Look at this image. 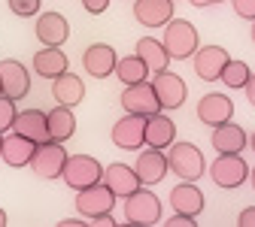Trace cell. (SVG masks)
<instances>
[{
  "mask_svg": "<svg viewBox=\"0 0 255 227\" xmlns=\"http://www.w3.org/2000/svg\"><path fill=\"white\" fill-rule=\"evenodd\" d=\"M164 151H167V167H170V173H176L182 182H198L207 173L204 151L195 143H176L173 140Z\"/></svg>",
  "mask_w": 255,
  "mask_h": 227,
  "instance_id": "6da1fadb",
  "label": "cell"
},
{
  "mask_svg": "<svg viewBox=\"0 0 255 227\" xmlns=\"http://www.w3.org/2000/svg\"><path fill=\"white\" fill-rule=\"evenodd\" d=\"M161 43H164L170 61H185V58H191V55L198 52L201 37H198V27L191 24V21H185V18H170V21L164 24Z\"/></svg>",
  "mask_w": 255,
  "mask_h": 227,
  "instance_id": "7a4b0ae2",
  "label": "cell"
},
{
  "mask_svg": "<svg viewBox=\"0 0 255 227\" xmlns=\"http://www.w3.org/2000/svg\"><path fill=\"white\" fill-rule=\"evenodd\" d=\"M125 221L137 224V227L158 224V221H161V200H158L146 185H140L137 191H131L125 197Z\"/></svg>",
  "mask_w": 255,
  "mask_h": 227,
  "instance_id": "3957f363",
  "label": "cell"
},
{
  "mask_svg": "<svg viewBox=\"0 0 255 227\" xmlns=\"http://www.w3.org/2000/svg\"><path fill=\"white\" fill-rule=\"evenodd\" d=\"M116 200H119V197L113 194L110 185L94 182V185L76 191V212H79L85 221H94V218H101V215L113 212V209H116Z\"/></svg>",
  "mask_w": 255,
  "mask_h": 227,
  "instance_id": "277c9868",
  "label": "cell"
},
{
  "mask_svg": "<svg viewBox=\"0 0 255 227\" xmlns=\"http://www.w3.org/2000/svg\"><path fill=\"white\" fill-rule=\"evenodd\" d=\"M64 164H67V151H64V143L46 140V143H37V149H34V154H30V164H27V167L34 170L40 179L55 182V179H61Z\"/></svg>",
  "mask_w": 255,
  "mask_h": 227,
  "instance_id": "5b68a950",
  "label": "cell"
},
{
  "mask_svg": "<svg viewBox=\"0 0 255 227\" xmlns=\"http://www.w3.org/2000/svg\"><path fill=\"white\" fill-rule=\"evenodd\" d=\"M61 176L67 182V188L79 191V188H88L104 179V164L91 154H67V164H64Z\"/></svg>",
  "mask_w": 255,
  "mask_h": 227,
  "instance_id": "8992f818",
  "label": "cell"
},
{
  "mask_svg": "<svg viewBox=\"0 0 255 227\" xmlns=\"http://www.w3.org/2000/svg\"><path fill=\"white\" fill-rule=\"evenodd\" d=\"M152 88H155V97H158V106H161V112H176V109L185 106V100H188V85H185L182 76H176L173 70L155 73Z\"/></svg>",
  "mask_w": 255,
  "mask_h": 227,
  "instance_id": "52a82bcc",
  "label": "cell"
},
{
  "mask_svg": "<svg viewBox=\"0 0 255 227\" xmlns=\"http://www.w3.org/2000/svg\"><path fill=\"white\" fill-rule=\"evenodd\" d=\"M210 179L216 188H225L234 191L249 179V164L240 154H219L213 164H210Z\"/></svg>",
  "mask_w": 255,
  "mask_h": 227,
  "instance_id": "ba28073f",
  "label": "cell"
},
{
  "mask_svg": "<svg viewBox=\"0 0 255 227\" xmlns=\"http://www.w3.org/2000/svg\"><path fill=\"white\" fill-rule=\"evenodd\" d=\"M119 103L125 112H131V115H155V112H161V106H158V97H155V88L152 82H137V85H125L122 97H119Z\"/></svg>",
  "mask_w": 255,
  "mask_h": 227,
  "instance_id": "9c48e42d",
  "label": "cell"
},
{
  "mask_svg": "<svg viewBox=\"0 0 255 227\" xmlns=\"http://www.w3.org/2000/svg\"><path fill=\"white\" fill-rule=\"evenodd\" d=\"M0 94L12 97V100H24L30 94V73L24 70V64L15 58L0 61Z\"/></svg>",
  "mask_w": 255,
  "mask_h": 227,
  "instance_id": "30bf717a",
  "label": "cell"
},
{
  "mask_svg": "<svg viewBox=\"0 0 255 227\" xmlns=\"http://www.w3.org/2000/svg\"><path fill=\"white\" fill-rule=\"evenodd\" d=\"M134 173H137V179H140V185H146V188H152V185H161L164 182V176L170 173V167H167V151L164 149H146V151H140L137 154V167H134Z\"/></svg>",
  "mask_w": 255,
  "mask_h": 227,
  "instance_id": "8fae6325",
  "label": "cell"
},
{
  "mask_svg": "<svg viewBox=\"0 0 255 227\" xmlns=\"http://www.w3.org/2000/svg\"><path fill=\"white\" fill-rule=\"evenodd\" d=\"M143 131H146V118L143 115H131L125 112L116 124H113V143L125 151H140L146 146L143 140Z\"/></svg>",
  "mask_w": 255,
  "mask_h": 227,
  "instance_id": "7c38bea8",
  "label": "cell"
},
{
  "mask_svg": "<svg viewBox=\"0 0 255 227\" xmlns=\"http://www.w3.org/2000/svg\"><path fill=\"white\" fill-rule=\"evenodd\" d=\"M34 149H37L34 140H27V137H21V134H15V131H6L3 137H0V160H3L6 167H12V170L27 167Z\"/></svg>",
  "mask_w": 255,
  "mask_h": 227,
  "instance_id": "4fadbf2b",
  "label": "cell"
},
{
  "mask_svg": "<svg viewBox=\"0 0 255 227\" xmlns=\"http://www.w3.org/2000/svg\"><path fill=\"white\" fill-rule=\"evenodd\" d=\"M191 61H195L198 79L219 82V76H222V70H225V64L231 61V55L222 49V46H198V52L191 55Z\"/></svg>",
  "mask_w": 255,
  "mask_h": 227,
  "instance_id": "5bb4252c",
  "label": "cell"
},
{
  "mask_svg": "<svg viewBox=\"0 0 255 227\" xmlns=\"http://www.w3.org/2000/svg\"><path fill=\"white\" fill-rule=\"evenodd\" d=\"M198 118L207 127H216L222 121H231L234 118V100L228 94H222V91H210V94H204L198 100Z\"/></svg>",
  "mask_w": 255,
  "mask_h": 227,
  "instance_id": "9a60e30c",
  "label": "cell"
},
{
  "mask_svg": "<svg viewBox=\"0 0 255 227\" xmlns=\"http://www.w3.org/2000/svg\"><path fill=\"white\" fill-rule=\"evenodd\" d=\"M116 61H119V55H116V49H113L110 43H94V46H88V49L82 52V67H85V73L94 76V79L113 76Z\"/></svg>",
  "mask_w": 255,
  "mask_h": 227,
  "instance_id": "2e32d148",
  "label": "cell"
},
{
  "mask_svg": "<svg viewBox=\"0 0 255 227\" xmlns=\"http://www.w3.org/2000/svg\"><path fill=\"white\" fill-rule=\"evenodd\" d=\"M210 143H213V149L219 154H240L249 146V137H246L243 127L234 124V118H231V121H222V124L213 127V140Z\"/></svg>",
  "mask_w": 255,
  "mask_h": 227,
  "instance_id": "e0dca14e",
  "label": "cell"
},
{
  "mask_svg": "<svg viewBox=\"0 0 255 227\" xmlns=\"http://www.w3.org/2000/svg\"><path fill=\"white\" fill-rule=\"evenodd\" d=\"M37 40L43 46H64L70 40V21L61 12H55V9L40 12V18H37Z\"/></svg>",
  "mask_w": 255,
  "mask_h": 227,
  "instance_id": "ac0fdd59",
  "label": "cell"
},
{
  "mask_svg": "<svg viewBox=\"0 0 255 227\" xmlns=\"http://www.w3.org/2000/svg\"><path fill=\"white\" fill-rule=\"evenodd\" d=\"M52 97H55L58 106H70L73 109V106H79L85 100V85H82V79L76 73L64 70L61 76L52 79Z\"/></svg>",
  "mask_w": 255,
  "mask_h": 227,
  "instance_id": "d6986e66",
  "label": "cell"
},
{
  "mask_svg": "<svg viewBox=\"0 0 255 227\" xmlns=\"http://www.w3.org/2000/svg\"><path fill=\"white\" fill-rule=\"evenodd\" d=\"M170 209L173 212H185V215H195L198 218V212H204V191L195 185V182H179L176 188H170Z\"/></svg>",
  "mask_w": 255,
  "mask_h": 227,
  "instance_id": "ffe728a7",
  "label": "cell"
},
{
  "mask_svg": "<svg viewBox=\"0 0 255 227\" xmlns=\"http://www.w3.org/2000/svg\"><path fill=\"white\" fill-rule=\"evenodd\" d=\"M134 18L143 27H164L173 18V0H134Z\"/></svg>",
  "mask_w": 255,
  "mask_h": 227,
  "instance_id": "44dd1931",
  "label": "cell"
},
{
  "mask_svg": "<svg viewBox=\"0 0 255 227\" xmlns=\"http://www.w3.org/2000/svg\"><path fill=\"white\" fill-rule=\"evenodd\" d=\"M9 131L27 137V140H34V143H46L49 140V127H46V112L43 109H21L15 112V121Z\"/></svg>",
  "mask_w": 255,
  "mask_h": 227,
  "instance_id": "7402d4cb",
  "label": "cell"
},
{
  "mask_svg": "<svg viewBox=\"0 0 255 227\" xmlns=\"http://www.w3.org/2000/svg\"><path fill=\"white\" fill-rule=\"evenodd\" d=\"M143 140L146 146L152 149H167L173 140H176V124L170 115H161V112H155L146 118V131H143Z\"/></svg>",
  "mask_w": 255,
  "mask_h": 227,
  "instance_id": "603a6c76",
  "label": "cell"
},
{
  "mask_svg": "<svg viewBox=\"0 0 255 227\" xmlns=\"http://www.w3.org/2000/svg\"><path fill=\"white\" fill-rule=\"evenodd\" d=\"M67 67H70V58L61 52V46H43L34 55V70H37L40 79H55Z\"/></svg>",
  "mask_w": 255,
  "mask_h": 227,
  "instance_id": "cb8c5ba5",
  "label": "cell"
},
{
  "mask_svg": "<svg viewBox=\"0 0 255 227\" xmlns=\"http://www.w3.org/2000/svg\"><path fill=\"white\" fill-rule=\"evenodd\" d=\"M134 55L149 67V73L170 70V55H167L164 43H161V40H155V37H143V40H137V52H134Z\"/></svg>",
  "mask_w": 255,
  "mask_h": 227,
  "instance_id": "d4e9b609",
  "label": "cell"
},
{
  "mask_svg": "<svg viewBox=\"0 0 255 227\" xmlns=\"http://www.w3.org/2000/svg\"><path fill=\"white\" fill-rule=\"evenodd\" d=\"M101 182L113 188L116 197H128L131 191L140 188V179H137L134 167H128V164H110V167H104V179Z\"/></svg>",
  "mask_w": 255,
  "mask_h": 227,
  "instance_id": "484cf974",
  "label": "cell"
},
{
  "mask_svg": "<svg viewBox=\"0 0 255 227\" xmlns=\"http://www.w3.org/2000/svg\"><path fill=\"white\" fill-rule=\"evenodd\" d=\"M46 127H49V140L55 143H67L76 134V115L70 106H55L52 112H46Z\"/></svg>",
  "mask_w": 255,
  "mask_h": 227,
  "instance_id": "4316f807",
  "label": "cell"
},
{
  "mask_svg": "<svg viewBox=\"0 0 255 227\" xmlns=\"http://www.w3.org/2000/svg\"><path fill=\"white\" fill-rule=\"evenodd\" d=\"M116 79L122 82V85H137V82H146L149 79V67L137 58V55H125V58H119L116 61Z\"/></svg>",
  "mask_w": 255,
  "mask_h": 227,
  "instance_id": "83f0119b",
  "label": "cell"
},
{
  "mask_svg": "<svg viewBox=\"0 0 255 227\" xmlns=\"http://www.w3.org/2000/svg\"><path fill=\"white\" fill-rule=\"evenodd\" d=\"M249 73H252V67H249L246 61H228L225 70H222V76H219V82L225 85V88H231V91H243Z\"/></svg>",
  "mask_w": 255,
  "mask_h": 227,
  "instance_id": "f1b7e54d",
  "label": "cell"
},
{
  "mask_svg": "<svg viewBox=\"0 0 255 227\" xmlns=\"http://www.w3.org/2000/svg\"><path fill=\"white\" fill-rule=\"evenodd\" d=\"M15 100L12 97H6V94H0V134H6L9 127H12V121H15Z\"/></svg>",
  "mask_w": 255,
  "mask_h": 227,
  "instance_id": "f546056e",
  "label": "cell"
},
{
  "mask_svg": "<svg viewBox=\"0 0 255 227\" xmlns=\"http://www.w3.org/2000/svg\"><path fill=\"white\" fill-rule=\"evenodd\" d=\"M6 6L18 18H34V15H40V0H6Z\"/></svg>",
  "mask_w": 255,
  "mask_h": 227,
  "instance_id": "4dcf8cb0",
  "label": "cell"
},
{
  "mask_svg": "<svg viewBox=\"0 0 255 227\" xmlns=\"http://www.w3.org/2000/svg\"><path fill=\"white\" fill-rule=\"evenodd\" d=\"M231 6H234V15L252 21L255 18V0H231Z\"/></svg>",
  "mask_w": 255,
  "mask_h": 227,
  "instance_id": "1f68e13d",
  "label": "cell"
},
{
  "mask_svg": "<svg viewBox=\"0 0 255 227\" xmlns=\"http://www.w3.org/2000/svg\"><path fill=\"white\" fill-rule=\"evenodd\" d=\"M164 224H167V227H195L198 218H195V215H185V212H176V215H170Z\"/></svg>",
  "mask_w": 255,
  "mask_h": 227,
  "instance_id": "d6a6232c",
  "label": "cell"
},
{
  "mask_svg": "<svg viewBox=\"0 0 255 227\" xmlns=\"http://www.w3.org/2000/svg\"><path fill=\"white\" fill-rule=\"evenodd\" d=\"M82 9L88 15H104L110 9V0H82Z\"/></svg>",
  "mask_w": 255,
  "mask_h": 227,
  "instance_id": "836d02e7",
  "label": "cell"
},
{
  "mask_svg": "<svg viewBox=\"0 0 255 227\" xmlns=\"http://www.w3.org/2000/svg\"><path fill=\"white\" fill-rule=\"evenodd\" d=\"M237 224H240V227H255V206H246V209L237 215Z\"/></svg>",
  "mask_w": 255,
  "mask_h": 227,
  "instance_id": "e575fe53",
  "label": "cell"
},
{
  "mask_svg": "<svg viewBox=\"0 0 255 227\" xmlns=\"http://www.w3.org/2000/svg\"><path fill=\"white\" fill-rule=\"evenodd\" d=\"M243 94H246V100L255 106V73H249V79H246V85H243Z\"/></svg>",
  "mask_w": 255,
  "mask_h": 227,
  "instance_id": "d590c367",
  "label": "cell"
},
{
  "mask_svg": "<svg viewBox=\"0 0 255 227\" xmlns=\"http://www.w3.org/2000/svg\"><path fill=\"white\" fill-rule=\"evenodd\" d=\"M191 6H198V9H207V6H219V3H225V0H188Z\"/></svg>",
  "mask_w": 255,
  "mask_h": 227,
  "instance_id": "8d00e7d4",
  "label": "cell"
},
{
  "mask_svg": "<svg viewBox=\"0 0 255 227\" xmlns=\"http://www.w3.org/2000/svg\"><path fill=\"white\" fill-rule=\"evenodd\" d=\"M79 224H88L85 218H64L61 221V227H79Z\"/></svg>",
  "mask_w": 255,
  "mask_h": 227,
  "instance_id": "74e56055",
  "label": "cell"
},
{
  "mask_svg": "<svg viewBox=\"0 0 255 227\" xmlns=\"http://www.w3.org/2000/svg\"><path fill=\"white\" fill-rule=\"evenodd\" d=\"M6 224H9V218H6V212H3V209H0V227H6Z\"/></svg>",
  "mask_w": 255,
  "mask_h": 227,
  "instance_id": "f35d334b",
  "label": "cell"
},
{
  "mask_svg": "<svg viewBox=\"0 0 255 227\" xmlns=\"http://www.w3.org/2000/svg\"><path fill=\"white\" fill-rule=\"evenodd\" d=\"M246 182H249V185H252V191H255V167L249 170V179H246Z\"/></svg>",
  "mask_w": 255,
  "mask_h": 227,
  "instance_id": "ab89813d",
  "label": "cell"
},
{
  "mask_svg": "<svg viewBox=\"0 0 255 227\" xmlns=\"http://www.w3.org/2000/svg\"><path fill=\"white\" fill-rule=\"evenodd\" d=\"M249 37H252V43H255V18H252V30H249Z\"/></svg>",
  "mask_w": 255,
  "mask_h": 227,
  "instance_id": "60d3db41",
  "label": "cell"
},
{
  "mask_svg": "<svg viewBox=\"0 0 255 227\" xmlns=\"http://www.w3.org/2000/svg\"><path fill=\"white\" fill-rule=\"evenodd\" d=\"M249 149H252V151H255V134H252V137H249Z\"/></svg>",
  "mask_w": 255,
  "mask_h": 227,
  "instance_id": "b9f144b4",
  "label": "cell"
},
{
  "mask_svg": "<svg viewBox=\"0 0 255 227\" xmlns=\"http://www.w3.org/2000/svg\"><path fill=\"white\" fill-rule=\"evenodd\" d=\"M173 3H176V0H173Z\"/></svg>",
  "mask_w": 255,
  "mask_h": 227,
  "instance_id": "7bdbcfd3",
  "label": "cell"
},
{
  "mask_svg": "<svg viewBox=\"0 0 255 227\" xmlns=\"http://www.w3.org/2000/svg\"><path fill=\"white\" fill-rule=\"evenodd\" d=\"M0 137H3V134H0Z\"/></svg>",
  "mask_w": 255,
  "mask_h": 227,
  "instance_id": "ee69618b",
  "label": "cell"
}]
</instances>
